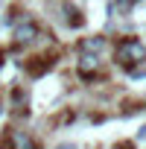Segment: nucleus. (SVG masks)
<instances>
[{"label":"nucleus","instance_id":"9d476101","mask_svg":"<svg viewBox=\"0 0 146 149\" xmlns=\"http://www.w3.org/2000/svg\"><path fill=\"white\" fill-rule=\"evenodd\" d=\"M0 114H3V105H0Z\"/></svg>","mask_w":146,"mask_h":149},{"label":"nucleus","instance_id":"7ed1b4c3","mask_svg":"<svg viewBox=\"0 0 146 149\" xmlns=\"http://www.w3.org/2000/svg\"><path fill=\"white\" fill-rule=\"evenodd\" d=\"M3 149H41L26 132H21V129H12L9 134H6V143H3Z\"/></svg>","mask_w":146,"mask_h":149},{"label":"nucleus","instance_id":"1a4fd4ad","mask_svg":"<svg viewBox=\"0 0 146 149\" xmlns=\"http://www.w3.org/2000/svg\"><path fill=\"white\" fill-rule=\"evenodd\" d=\"M0 64H3V53H0Z\"/></svg>","mask_w":146,"mask_h":149},{"label":"nucleus","instance_id":"39448f33","mask_svg":"<svg viewBox=\"0 0 146 149\" xmlns=\"http://www.w3.org/2000/svg\"><path fill=\"white\" fill-rule=\"evenodd\" d=\"M61 21H64L67 26H73V29H76V26H82V24H85V15H82L76 6H70V3H61Z\"/></svg>","mask_w":146,"mask_h":149},{"label":"nucleus","instance_id":"f257e3e1","mask_svg":"<svg viewBox=\"0 0 146 149\" xmlns=\"http://www.w3.org/2000/svg\"><path fill=\"white\" fill-rule=\"evenodd\" d=\"M114 61L120 67H134V64H143L146 61V44L137 41V38H120L117 47H114Z\"/></svg>","mask_w":146,"mask_h":149},{"label":"nucleus","instance_id":"20e7f679","mask_svg":"<svg viewBox=\"0 0 146 149\" xmlns=\"http://www.w3.org/2000/svg\"><path fill=\"white\" fill-rule=\"evenodd\" d=\"M79 53H88V56H102V53H108V41L102 38V35H88V38H82V44H79Z\"/></svg>","mask_w":146,"mask_h":149},{"label":"nucleus","instance_id":"423d86ee","mask_svg":"<svg viewBox=\"0 0 146 149\" xmlns=\"http://www.w3.org/2000/svg\"><path fill=\"white\" fill-rule=\"evenodd\" d=\"M99 70V58L97 56H88V53H79V73H82V76H94V73Z\"/></svg>","mask_w":146,"mask_h":149},{"label":"nucleus","instance_id":"0eeeda50","mask_svg":"<svg viewBox=\"0 0 146 149\" xmlns=\"http://www.w3.org/2000/svg\"><path fill=\"white\" fill-rule=\"evenodd\" d=\"M56 149H79V146H76V143H58Z\"/></svg>","mask_w":146,"mask_h":149},{"label":"nucleus","instance_id":"6e6552de","mask_svg":"<svg viewBox=\"0 0 146 149\" xmlns=\"http://www.w3.org/2000/svg\"><path fill=\"white\" fill-rule=\"evenodd\" d=\"M137 140H146V126H140V132H137Z\"/></svg>","mask_w":146,"mask_h":149},{"label":"nucleus","instance_id":"f03ea898","mask_svg":"<svg viewBox=\"0 0 146 149\" xmlns=\"http://www.w3.org/2000/svg\"><path fill=\"white\" fill-rule=\"evenodd\" d=\"M38 35H41V29H38V24H35V21H29V18H24V21H18V24L12 26V38H15V44H18V47L32 44Z\"/></svg>","mask_w":146,"mask_h":149}]
</instances>
